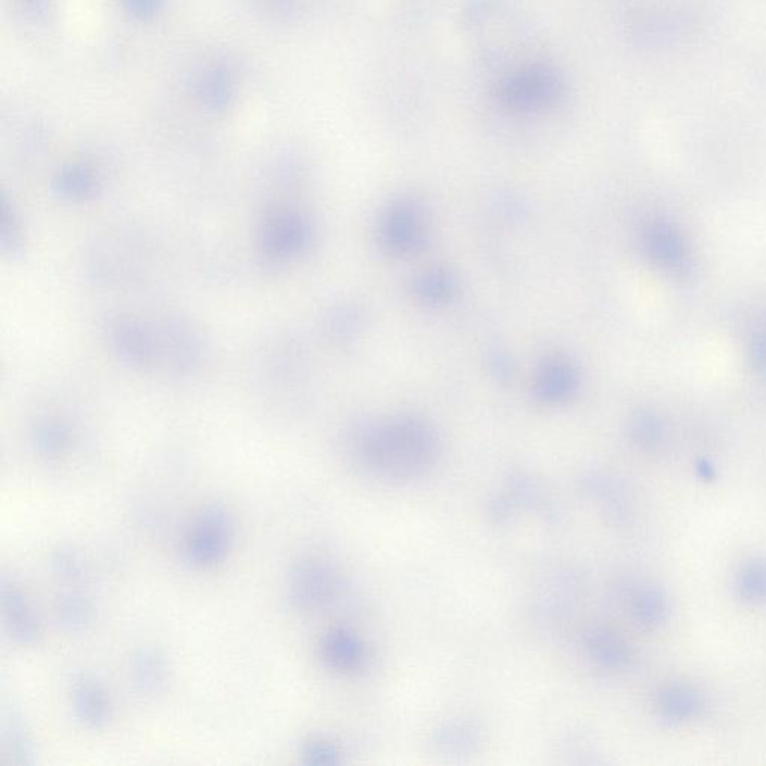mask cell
<instances>
[{"label":"cell","instance_id":"obj_1","mask_svg":"<svg viewBox=\"0 0 766 766\" xmlns=\"http://www.w3.org/2000/svg\"><path fill=\"white\" fill-rule=\"evenodd\" d=\"M356 456L368 470L392 479L426 474L438 455L430 431L418 426H397L367 432L356 443Z\"/></svg>","mask_w":766,"mask_h":766},{"label":"cell","instance_id":"obj_2","mask_svg":"<svg viewBox=\"0 0 766 766\" xmlns=\"http://www.w3.org/2000/svg\"><path fill=\"white\" fill-rule=\"evenodd\" d=\"M236 538L231 511L222 503L205 506L186 535V562L196 569H212L224 562Z\"/></svg>","mask_w":766,"mask_h":766},{"label":"cell","instance_id":"obj_3","mask_svg":"<svg viewBox=\"0 0 766 766\" xmlns=\"http://www.w3.org/2000/svg\"><path fill=\"white\" fill-rule=\"evenodd\" d=\"M340 587V575L332 563L321 557H305L289 569L286 599L300 613H319L336 601Z\"/></svg>","mask_w":766,"mask_h":766},{"label":"cell","instance_id":"obj_4","mask_svg":"<svg viewBox=\"0 0 766 766\" xmlns=\"http://www.w3.org/2000/svg\"><path fill=\"white\" fill-rule=\"evenodd\" d=\"M2 614L8 637L15 644L30 646L41 638V621L29 599L14 579L2 578Z\"/></svg>","mask_w":766,"mask_h":766},{"label":"cell","instance_id":"obj_5","mask_svg":"<svg viewBox=\"0 0 766 766\" xmlns=\"http://www.w3.org/2000/svg\"><path fill=\"white\" fill-rule=\"evenodd\" d=\"M71 704L79 724L89 729L105 728L113 716L109 690L90 674H79L71 681Z\"/></svg>","mask_w":766,"mask_h":766},{"label":"cell","instance_id":"obj_6","mask_svg":"<svg viewBox=\"0 0 766 766\" xmlns=\"http://www.w3.org/2000/svg\"><path fill=\"white\" fill-rule=\"evenodd\" d=\"M304 241L305 226L296 214L276 212L269 214L262 225V255L269 261H285L299 252Z\"/></svg>","mask_w":766,"mask_h":766},{"label":"cell","instance_id":"obj_7","mask_svg":"<svg viewBox=\"0 0 766 766\" xmlns=\"http://www.w3.org/2000/svg\"><path fill=\"white\" fill-rule=\"evenodd\" d=\"M654 710L666 724L681 725L692 721L705 712V696L692 685L670 682L654 694Z\"/></svg>","mask_w":766,"mask_h":766},{"label":"cell","instance_id":"obj_8","mask_svg":"<svg viewBox=\"0 0 766 766\" xmlns=\"http://www.w3.org/2000/svg\"><path fill=\"white\" fill-rule=\"evenodd\" d=\"M130 680L146 696L164 692L168 682V663L164 653L154 646H141L130 658Z\"/></svg>","mask_w":766,"mask_h":766},{"label":"cell","instance_id":"obj_9","mask_svg":"<svg viewBox=\"0 0 766 766\" xmlns=\"http://www.w3.org/2000/svg\"><path fill=\"white\" fill-rule=\"evenodd\" d=\"M321 654L328 668L343 674L359 670L365 658L363 642L347 629H335L325 635Z\"/></svg>","mask_w":766,"mask_h":766},{"label":"cell","instance_id":"obj_10","mask_svg":"<svg viewBox=\"0 0 766 766\" xmlns=\"http://www.w3.org/2000/svg\"><path fill=\"white\" fill-rule=\"evenodd\" d=\"M586 650L591 661L603 669H626L632 662V650L625 639L613 630L601 627L587 633Z\"/></svg>","mask_w":766,"mask_h":766},{"label":"cell","instance_id":"obj_11","mask_svg":"<svg viewBox=\"0 0 766 766\" xmlns=\"http://www.w3.org/2000/svg\"><path fill=\"white\" fill-rule=\"evenodd\" d=\"M74 431L61 419H43L34 427L30 435L32 447L42 459L58 460L73 447Z\"/></svg>","mask_w":766,"mask_h":766},{"label":"cell","instance_id":"obj_12","mask_svg":"<svg viewBox=\"0 0 766 766\" xmlns=\"http://www.w3.org/2000/svg\"><path fill=\"white\" fill-rule=\"evenodd\" d=\"M629 611L633 621L639 626L657 627L669 618V601L657 587L642 586L635 589L629 597Z\"/></svg>","mask_w":766,"mask_h":766},{"label":"cell","instance_id":"obj_13","mask_svg":"<svg viewBox=\"0 0 766 766\" xmlns=\"http://www.w3.org/2000/svg\"><path fill=\"white\" fill-rule=\"evenodd\" d=\"M54 614L70 632H86L97 621L93 602L79 591H66L55 599Z\"/></svg>","mask_w":766,"mask_h":766},{"label":"cell","instance_id":"obj_14","mask_svg":"<svg viewBox=\"0 0 766 766\" xmlns=\"http://www.w3.org/2000/svg\"><path fill=\"white\" fill-rule=\"evenodd\" d=\"M733 589L738 599L749 605H766V558H750L736 572Z\"/></svg>","mask_w":766,"mask_h":766},{"label":"cell","instance_id":"obj_15","mask_svg":"<svg viewBox=\"0 0 766 766\" xmlns=\"http://www.w3.org/2000/svg\"><path fill=\"white\" fill-rule=\"evenodd\" d=\"M3 752L17 764H27L34 756V741L25 721L17 714L11 713L3 718L2 725Z\"/></svg>","mask_w":766,"mask_h":766},{"label":"cell","instance_id":"obj_16","mask_svg":"<svg viewBox=\"0 0 766 766\" xmlns=\"http://www.w3.org/2000/svg\"><path fill=\"white\" fill-rule=\"evenodd\" d=\"M51 570L55 577L70 586H79L86 582L87 565L83 555L71 547H61L51 555Z\"/></svg>","mask_w":766,"mask_h":766},{"label":"cell","instance_id":"obj_17","mask_svg":"<svg viewBox=\"0 0 766 766\" xmlns=\"http://www.w3.org/2000/svg\"><path fill=\"white\" fill-rule=\"evenodd\" d=\"M650 248L653 249L654 256L665 262L668 267H685V244L677 234L670 231L668 226L653 229L650 237Z\"/></svg>","mask_w":766,"mask_h":766},{"label":"cell","instance_id":"obj_18","mask_svg":"<svg viewBox=\"0 0 766 766\" xmlns=\"http://www.w3.org/2000/svg\"><path fill=\"white\" fill-rule=\"evenodd\" d=\"M479 740V730L470 721H454L447 728L440 729L438 741L448 750H463L472 748Z\"/></svg>","mask_w":766,"mask_h":766},{"label":"cell","instance_id":"obj_19","mask_svg":"<svg viewBox=\"0 0 766 766\" xmlns=\"http://www.w3.org/2000/svg\"><path fill=\"white\" fill-rule=\"evenodd\" d=\"M303 757L307 764H337L340 759V750L335 742L324 740V738H315V740L305 742Z\"/></svg>","mask_w":766,"mask_h":766},{"label":"cell","instance_id":"obj_20","mask_svg":"<svg viewBox=\"0 0 766 766\" xmlns=\"http://www.w3.org/2000/svg\"><path fill=\"white\" fill-rule=\"evenodd\" d=\"M93 181L85 174H67L62 178L61 189L65 197L70 198H86L93 193Z\"/></svg>","mask_w":766,"mask_h":766},{"label":"cell","instance_id":"obj_21","mask_svg":"<svg viewBox=\"0 0 766 766\" xmlns=\"http://www.w3.org/2000/svg\"><path fill=\"white\" fill-rule=\"evenodd\" d=\"M663 438V431L661 426H658L657 423H654V420H646V423H642L641 426L638 427L637 430V440L639 444H642V447L645 448H654L657 447L658 442H661Z\"/></svg>","mask_w":766,"mask_h":766}]
</instances>
